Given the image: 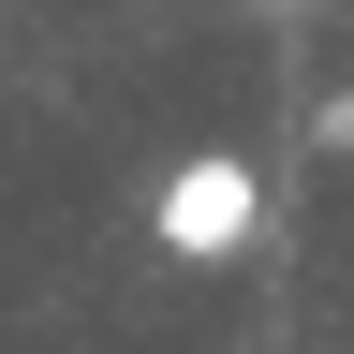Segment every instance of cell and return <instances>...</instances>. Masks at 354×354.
<instances>
[{"instance_id":"7a4b0ae2","label":"cell","mask_w":354,"mask_h":354,"mask_svg":"<svg viewBox=\"0 0 354 354\" xmlns=\"http://www.w3.org/2000/svg\"><path fill=\"white\" fill-rule=\"evenodd\" d=\"M281 15H295V0H281Z\"/></svg>"},{"instance_id":"6da1fadb","label":"cell","mask_w":354,"mask_h":354,"mask_svg":"<svg viewBox=\"0 0 354 354\" xmlns=\"http://www.w3.org/2000/svg\"><path fill=\"white\" fill-rule=\"evenodd\" d=\"M148 236H162L177 266H236V251L266 236V162H251V148H177L162 192H148Z\"/></svg>"}]
</instances>
